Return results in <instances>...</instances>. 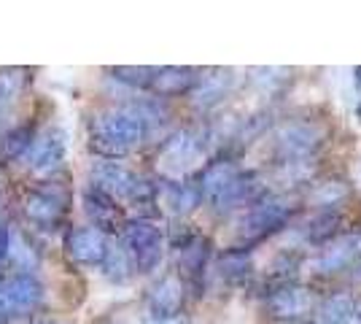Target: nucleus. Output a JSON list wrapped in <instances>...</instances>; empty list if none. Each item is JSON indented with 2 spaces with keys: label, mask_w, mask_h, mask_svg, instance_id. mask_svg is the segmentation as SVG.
I'll list each match as a JSON object with an SVG mask.
<instances>
[{
  "label": "nucleus",
  "mask_w": 361,
  "mask_h": 324,
  "mask_svg": "<svg viewBox=\"0 0 361 324\" xmlns=\"http://www.w3.org/2000/svg\"><path fill=\"white\" fill-rule=\"evenodd\" d=\"M146 130L135 111H108L92 122V149L103 157H121L146 138Z\"/></svg>",
  "instance_id": "nucleus-1"
},
{
  "label": "nucleus",
  "mask_w": 361,
  "mask_h": 324,
  "mask_svg": "<svg viewBox=\"0 0 361 324\" xmlns=\"http://www.w3.org/2000/svg\"><path fill=\"white\" fill-rule=\"evenodd\" d=\"M294 214L291 203L281 195H264L259 198L254 205H248V211L240 219V241L245 246L259 244L264 238H270L272 232L283 230L288 224V219Z\"/></svg>",
  "instance_id": "nucleus-2"
},
{
  "label": "nucleus",
  "mask_w": 361,
  "mask_h": 324,
  "mask_svg": "<svg viewBox=\"0 0 361 324\" xmlns=\"http://www.w3.org/2000/svg\"><path fill=\"white\" fill-rule=\"evenodd\" d=\"M121 244L127 246L133 263H135V270H140V273L154 270L159 265V260H162V232H159V227H154L151 222L137 219V222L124 224Z\"/></svg>",
  "instance_id": "nucleus-3"
},
{
  "label": "nucleus",
  "mask_w": 361,
  "mask_h": 324,
  "mask_svg": "<svg viewBox=\"0 0 361 324\" xmlns=\"http://www.w3.org/2000/svg\"><path fill=\"white\" fill-rule=\"evenodd\" d=\"M324 140V130L313 122H286L275 133V149L283 162L307 160Z\"/></svg>",
  "instance_id": "nucleus-4"
},
{
  "label": "nucleus",
  "mask_w": 361,
  "mask_h": 324,
  "mask_svg": "<svg viewBox=\"0 0 361 324\" xmlns=\"http://www.w3.org/2000/svg\"><path fill=\"white\" fill-rule=\"evenodd\" d=\"M318 308V294L310 287H302V284H281L275 287L267 297V311H270L272 319H281V322H300L302 316H307L310 311Z\"/></svg>",
  "instance_id": "nucleus-5"
},
{
  "label": "nucleus",
  "mask_w": 361,
  "mask_h": 324,
  "mask_svg": "<svg viewBox=\"0 0 361 324\" xmlns=\"http://www.w3.org/2000/svg\"><path fill=\"white\" fill-rule=\"evenodd\" d=\"M361 263V232H343L340 238L321 246L318 257L313 260V273H340Z\"/></svg>",
  "instance_id": "nucleus-6"
},
{
  "label": "nucleus",
  "mask_w": 361,
  "mask_h": 324,
  "mask_svg": "<svg viewBox=\"0 0 361 324\" xmlns=\"http://www.w3.org/2000/svg\"><path fill=\"white\" fill-rule=\"evenodd\" d=\"M41 303V284L30 276H11L0 284V319L27 313Z\"/></svg>",
  "instance_id": "nucleus-7"
},
{
  "label": "nucleus",
  "mask_w": 361,
  "mask_h": 324,
  "mask_svg": "<svg viewBox=\"0 0 361 324\" xmlns=\"http://www.w3.org/2000/svg\"><path fill=\"white\" fill-rule=\"evenodd\" d=\"M108 246L111 244H108L106 235L97 227H78V230L68 232V238H65L68 254L81 265H103Z\"/></svg>",
  "instance_id": "nucleus-8"
},
{
  "label": "nucleus",
  "mask_w": 361,
  "mask_h": 324,
  "mask_svg": "<svg viewBox=\"0 0 361 324\" xmlns=\"http://www.w3.org/2000/svg\"><path fill=\"white\" fill-rule=\"evenodd\" d=\"M92 176H94V189L111 195L114 200H116V195H119V198H130L135 184L140 181V179H135L127 168H121L119 162H111V160L97 162V165L92 168Z\"/></svg>",
  "instance_id": "nucleus-9"
},
{
  "label": "nucleus",
  "mask_w": 361,
  "mask_h": 324,
  "mask_svg": "<svg viewBox=\"0 0 361 324\" xmlns=\"http://www.w3.org/2000/svg\"><path fill=\"white\" fill-rule=\"evenodd\" d=\"M180 306H183V284L176 276H165L149 292V308L157 319L170 322L178 319Z\"/></svg>",
  "instance_id": "nucleus-10"
},
{
  "label": "nucleus",
  "mask_w": 361,
  "mask_h": 324,
  "mask_svg": "<svg viewBox=\"0 0 361 324\" xmlns=\"http://www.w3.org/2000/svg\"><path fill=\"white\" fill-rule=\"evenodd\" d=\"M27 216L41 227H54L65 216V198L54 189H35L27 195Z\"/></svg>",
  "instance_id": "nucleus-11"
},
{
  "label": "nucleus",
  "mask_w": 361,
  "mask_h": 324,
  "mask_svg": "<svg viewBox=\"0 0 361 324\" xmlns=\"http://www.w3.org/2000/svg\"><path fill=\"white\" fill-rule=\"evenodd\" d=\"M84 205H87V214L92 216L94 227L100 232L103 230L111 232L121 227V211L111 195H106V192H100V189L92 186L90 192L84 195Z\"/></svg>",
  "instance_id": "nucleus-12"
},
{
  "label": "nucleus",
  "mask_w": 361,
  "mask_h": 324,
  "mask_svg": "<svg viewBox=\"0 0 361 324\" xmlns=\"http://www.w3.org/2000/svg\"><path fill=\"white\" fill-rule=\"evenodd\" d=\"M200 71L195 68H157V76H154V84L151 90L159 95H183V92H192L197 90L200 84Z\"/></svg>",
  "instance_id": "nucleus-13"
},
{
  "label": "nucleus",
  "mask_w": 361,
  "mask_h": 324,
  "mask_svg": "<svg viewBox=\"0 0 361 324\" xmlns=\"http://www.w3.org/2000/svg\"><path fill=\"white\" fill-rule=\"evenodd\" d=\"M340 224H343V214L337 208H326L310 216V222L302 227V232L310 246H326L329 241L340 238Z\"/></svg>",
  "instance_id": "nucleus-14"
},
{
  "label": "nucleus",
  "mask_w": 361,
  "mask_h": 324,
  "mask_svg": "<svg viewBox=\"0 0 361 324\" xmlns=\"http://www.w3.org/2000/svg\"><path fill=\"white\" fill-rule=\"evenodd\" d=\"M240 170H238V165L232 162V160H216V162H211L208 168L200 173V189H202V198L208 203H213L221 192H224L226 186L232 184V179L238 176Z\"/></svg>",
  "instance_id": "nucleus-15"
},
{
  "label": "nucleus",
  "mask_w": 361,
  "mask_h": 324,
  "mask_svg": "<svg viewBox=\"0 0 361 324\" xmlns=\"http://www.w3.org/2000/svg\"><path fill=\"white\" fill-rule=\"evenodd\" d=\"M32 168L35 170H54L65 155V140L60 130H49L41 138L32 140Z\"/></svg>",
  "instance_id": "nucleus-16"
},
{
  "label": "nucleus",
  "mask_w": 361,
  "mask_h": 324,
  "mask_svg": "<svg viewBox=\"0 0 361 324\" xmlns=\"http://www.w3.org/2000/svg\"><path fill=\"white\" fill-rule=\"evenodd\" d=\"M356 316V300L345 292H334L316 308V324H350Z\"/></svg>",
  "instance_id": "nucleus-17"
},
{
  "label": "nucleus",
  "mask_w": 361,
  "mask_h": 324,
  "mask_svg": "<svg viewBox=\"0 0 361 324\" xmlns=\"http://www.w3.org/2000/svg\"><path fill=\"white\" fill-rule=\"evenodd\" d=\"M205 200L202 198V189L200 184H192V181H167L165 186V205L176 214H186V211H195L200 203Z\"/></svg>",
  "instance_id": "nucleus-18"
},
{
  "label": "nucleus",
  "mask_w": 361,
  "mask_h": 324,
  "mask_svg": "<svg viewBox=\"0 0 361 324\" xmlns=\"http://www.w3.org/2000/svg\"><path fill=\"white\" fill-rule=\"evenodd\" d=\"M251 254L245 248H229L219 257V276L229 281V284H240L251 276Z\"/></svg>",
  "instance_id": "nucleus-19"
},
{
  "label": "nucleus",
  "mask_w": 361,
  "mask_h": 324,
  "mask_svg": "<svg viewBox=\"0 0 361 324\" xmlns=\"http://www.w3.org/2000/svg\"><path fill=\"white\" fill-rule=\"evenodd\" d=\"M229 84H232V76H229L226 71H216V73H211V76H202L195 90V103L202 108L216 106V103L226 95Z\"/></svg>",
  "instance_id": "nucleus-20"
},
{
  "label": "nucleus",
  "mask_w": 361,
  "mask_h": 324,
  "mask_svg": "<svg viewBox=\"0 0 361 324\" xmlns=\"http://www.w3.org/2000/svg\"><path fill=\"white\" fill-rule=\"evenodd\" d=\"M348 195H350V186H348L345 181L329 179V181H321V184L313 186L307 200H310V205H313L316 211H326V208H337Z\"/></svg>",
  "instance_id": "nucleus-21"
},
{
  "label": "nucleus",
  "mask_w": 361,
  "mask_h": 324,
  "mask_svg": "<svg viewBox=\"0 0 361 324\" xmlns=\"http://www.w3.org/2000/svg\"><path fill=\"white\" fill-rule=\"evenodd\" d=\"M208 257H211V241L208 238H197L189 248L180 251V270L189 281H200L202 278V270L208 265Z\"/></svg>",
  "instance_id": "nucleus-22"
},
{
  "label": "nucleus",
  "mask_w": 361,
  "mask_h": 324,
  "mask_svg": "<svg viewBox=\"0 0 361 324\" xmlns=\"http://www.w3.org/2000/svg\"><path fill=\"white\" fill-rule=\"evenodd\" d=\"M103 268H106V276L111 278V281H127V278L133 276V270H135V263H133V257H130V251H127V246L124 244H119V246H108V254L106 260H103Z\"/></svg>",
  "instance_id": "nucleus-23"
},
{
  "label": "nucleus",
  "mask_w": 361,
  "mask_h": 324,
  "mask_svg": "<svg viewBox=\"0 0 361 324\" xmlns=\"http://www.w3.org/2000/svg\"><path fill=\"white\" fill-rule=\"evenodd\" d=\"M30 146H32V127L30 124H22V127H16V130H11L6 136L3 146H0V157L3 160H11V157L27 152Z\"/></svg>",
  "instance_id": "nucleus-24"
},
{
  "label": "nucleus",
  "mask_w": 361,
  "mask_h": 324,
  "mask_svg": "<svg viewBox=\"0 0 361 324\" xmlns=\"http://www.w3.org/2000/svg\"><path fill=\"white\" fill-rule=\"evenodd\" d=\"M111 73L119 78V81H124V84L151 87V84H154V76H157V68H114Z\"/></svg>",
  "instance_id": "nucleus-25"
},
{
  "label": "nucleus",
  "mask_w": 361,
  "mask_h": 324,
  "mask_svg": "<svg viewBox=\"0 0 361 324\" xmlns=\"http://www.w3.org/2000/svg\"><path fill=\"white\" fill-rule=\"evenodd\" d=\"M22 84H25V78L19 71H3L0 73V103L14 100V95L22 90Z\"/></svg>",
  "instance_id": "nucleus-26"
},
{
  "label": "nucleus",
  "mask_w": 361,
  "mask_h": 324,
  "mask_svg": "<svg viewBox=\"0 0 361 324\" xmlns=\"http://www.w3.org/2000/svg\"><path fill=\"white\" fill-rule=\"evenodd\" d=\"M197 238H200V235H197L189 224H176V227H173V232H170V246L178 248V251H183V248L192 246Z\"/></svg>",
  "instance_id": "nucleus-27"
},
{
  "label": "nucleus",
  "mask_w": 361,
  "mask_h": 324,
  "mask_svg": "<svg viewBox=\"0 0 361 324\" xmlns=\"http://www.w3.org/2000/svg\"><path fill=\"white\" fill-rule=\"evenodd\" d=\"M8 251H11V232L0 227V263L8 257Z\"/></svg>",
  "instance_id": "nucleus-28"
},
{
  "label": "nucleus",
  "mask_w": 361,
  "mask_h": 324,
  "mask_svg": "<svg viewBox=\"0 0 361 324\" xmlns=\"http://www.w3.org/2000/svg\"><path fill=\"white\" fill-rule=\"evenodd\" d=\"M350 278H353L356 284H361V263L356 265V268H353V273H350Z\"/></svg>",
  "instance_id": "nucleus-29"
},
{
  "label": "nucleus",
  "mask_w": 361,
  "mask_h": 324,
  "mask_svg": "<svg viewBox=\"0 0 361 324\" xmlns=\"http://www.w3.org/2000/svg\"><path fill=\"white\" fill-rule=\"evenodd\" d=\"M353 73H356V90H359V92H361V68H356Z\"/></svg>",
  "instance_id": "nucleus-30"
},
{
  "label": "nucleus",
  "mask_w": 361,
  "mask_h": 324,
  "mask_svg": "<svg viewBox=\"0 0 361 324\" xmlns=\"http://www.w3.org/2000/svg\"><path fill=\"white\" fill-rule=\"evenodd\" d=\"M353 324H361V303L356 306V316H353Z\"/></svg>",
  "instance_id": "nucleus-31"
},
{
  "label": "nucleus",
  "mask_w": 361,
  "mask_h": 324,
  "mask_svg": "<svg viewBox=\"0 0 361 324\" xmlns=\"http://www.w3.org/2000/svg\"><path fill=\"white\" fill-rule=\"evenodd\" d=\"M291 324H316V322H291Z\"/></svg>",
  "instance_id": "nucleus-32"
},
{
  "label": "nucleus",
  "mask_w": 361,
  "mask_h": 324,
  "mask_svg": "<svg viewBox=\"0 0 361 324\" xmlns=\"http://www.w3.org/2000/svg\"><path fill=\"white\" fill-rule=\"evenodd\" d=\"M356 116H361V106H359V108H356Z\"/></svg>",
  "instance_id": "nucleus-33"
},
{
  "label": "nucleus",
  "mask_w": 361,
  "mask_h": 324,
  "mask_svg": "<svg viewBox=\"0 0 361 324\" xmlns=\"http://www.w3.org/2000/svg\"><path fill=\"white\" fill-rule=\"evenodd\" d=\"M38 324H51V322H38Z\"/></svg>",
  "instance_id": "nucleus-34"
}]
</instances>
